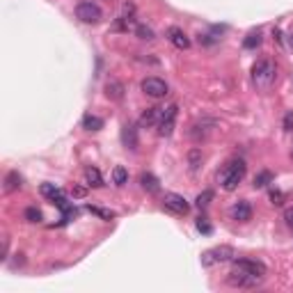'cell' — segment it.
Segmentation results:
<instances>
[{
    "label": "cell",
    "mask_w": 293,
    "mask_h": 293,
    "mask_svg": "<svg viewBox=\"0 0 293 293\" xmlns=\"http://www.w3.org/2000/svg\"><path fill=\"white\" fill-rule=\"evenodd\" d=\"M245 172H248V165H245V161H241V158H236V161H229L225 165V167L218 172V183L225 190H236L238 183L245 179Z\"/></svg>",
    "instance_id": "cell-1"
},
{
    "label": "cell",
    "mask_w": 293,
    "mask_h": 293,
    "mask_svg": "<svg viewBox=\"0 0 293 293\" xmlns=\"http://www.w3.org/2000/svg\"><path fill=\"white\" fill-rule=\"evenodd\" d=\"M252 81H254L256 87H270L275 83V64L270 60H259L252 67Z\"/></svg>",
    "instance_id": "cell-2"
},
{
    "label": "cell",
    "mask_w": 293,
    "mask_h": 293,
    "mask_svg": "<svg viewBox=\"0 0 293 293\" xmlns=\"http://www.w3.org/2000/svg\"><path fill=\"white\" fill-rule=\"evenodd\" d=\"M234 256H236L234 248H229V245H218V248L206 250L204 254H202V266L211 268V266H215V263H227V261H231Z\"/></svg>",
    "instance_id": "cell-3"
},
{
    "label": "cell",
    "mask_w": 293,
    "mask_h": 293,
    "mask_svg": "<svg viewBox=\"0 0 293 293\" xmlns=\"http://www.w3.org/2000/svg\"><path fill=\"white\" fill-rule=\"evenodd\" d=\"M263 277H256V275H250V273H245V270H241V268H231V273L227 275V284L229 287H236V289H254V287H259V282H261Z\"/></svg>",
    "instance_id": "cell-4"
},
{
    "label": "cell",
    "mask_w": 293,
    "mask_h": 293,
    "mask_svg": "<svg viewBox=\"0 0 293 293\" xmlns=\"http://www.w3.org/2000/svg\"><path fill=\"white\" fill-rule=\"evenodd\" d=\"M76 16L83 21V23H99L101 19H103V12H101V7L96 5V2H92V0H85V2H81V5L76 7Z\"/></svg>",
    "instance_id": "cell-5"
},
{
    "label": "cell",
    "mask_w": 293,
    "mask_h": 293,
    "mask_svg": "<svg viewBox=\"0 0 293 293\" xmlns=\"http://www.w3.org/2000/svg\"><path fill=\"white\" fill-rule=\"evenodd\" d=\"M140 87H142V92L147 94V96H151V99H163V96L169 92L167 83L163 81V78H156V76H149V78H144Z\"/></svg>",
    "instance_id": "cell-6"
},
{
    "label": "cell",
    "mask_w": 293,
    "mask_h": 293,
    "mask_svg": "<svg viewBox=\"0 0 293 293\" xmlns=\"http://www.w3.org/2000/svg\"><path fill=\"white\" fill-rule=\"evenodd\" d=\"M176 115H179V108L172 103V106L163 108V115L161 119H158V135H172V131H174V122H176Z\"/></svg>",
    "instance_id": "cell-7"
},
{
    "label": "cell",
    "mask_w": 293,
    "mask_h": 293,
    "mask_svg": "<svg viewBox=\"0 0 293 293\" xmlns=\"http://www.w3.org/2000/svg\"><path fill=\"white\" fill-rule=\"evenodd\" d=\"M163 206H165L167 211L176 213V215H186V213L190 211L188 200L183 197V195H176V193H167V195H165V197H163Z\"/></svg>",
    "instance_id": "cell-8"
},
{
    "label": "cell",
    "mask_w": 293,
    "mask_h": 293,
    "mask_svg": "<svg viewBox=\"0 0 293 293\" xmlns=\"http://www.w3.org/2000/svg\"><path fill=\"white\" fill-rule=\"evenodd\" d=\"M234 266L245 270V273H250V275H256V277H263V275H266V266H263L261 261H254V259H236Z\"/></svg>",
    "instance_id": "cell-9"
},
{
    "label": "cell",
    "mask_w": 293,
    "mask_h": 293,
    "mask_svg": "<svg viewBox=\"0 0 293 293\" xmlns=\"http://www.w3.org/2000/svg\"><path fill=\"white\" fill-rule=\"evenodd\" d=\"M229 213H231V218L238 220V222H248V220L252 218V206H250L245 200H241V202H236V204L231 206Z\"/></svg>",
    "instance_id": "cell-10"
},
{
    "label": "cell",
    "mask_w": 293,
    "mask_h": 293,
    "mask_svg": "<svg viewBox=\"0 0 293 293\" xmlns=\"http://www.w3.org/2000/svg\"><path fill=\"white\" fill-rule=\"evenodd\" d=\"M167 39H169V42H172V44H174L179 50L190 48V39H188V35L181 30V28H169V30H167Z\"/></svg>",
    "instance_id": "cell-11"
},
{
    "label": "cell",
    "mask_w": 293,
    "mask_h": 293,
    "mask_svg": "<svg viewBox=\"0 0 293 293\" xmlns=\"http://www.w3.org/2000/svg\"><path fill=\"white\" fill-rule=\"evenodd\" d=\"M122 142L128 149H137V128L133 124H124L122 126Z\"/></svg>",
    "instance_id": "cell-12"
},
{
    "label": "cell",
    "mask_w": 293,
    "mask_h": 293,
    "mask_svg": "<svg viewBox=\"0 0 293 293\" xmlns=\"http://www.w3.org/2000/svg\"><path fill=\"white\" fill-rule=\"evenodd\" d=\"M161 115H163V108H147V113L140 117V124L142 126H156L158 124V119H161Z\"/></svg>",
    "instance_id": "cell-13"
},
{
    "label": "cell",
    "mask_w": 293,
    "mask_h": 293,
    "mask_svg": "<svg viewBox=\"0 0 293 293\" xmlns=\"http://www.w3.org/2000/svg\"><path fill=\"white\" fill-rule=\"evenodd\" d=\"M106 96L113 101H122L124 99V85L119 81H108L106 85Z\"/></svg>",
    "instance_id": "cell-14"
},
{
    "label": "cell",
    "mask_w": 293,
    "mask_h": 293,
    "mask_svg": "<svg viewBox=\"0 0 293 293\" xmlns=\"http://www.w3.org/2000/svg\"><path fill=\"white\" fill-rule=\"evenodd\" d=\"M140 183H142V188L147 193H158V190H161V183H158V179L151 174V172H144V174L140 176Z\"/></svg>",
    "instance_id": "cell-15"
},
{
    "label": "cell",
    "mask_w": 293,
    "mask_h": 293,
    "mask_svg": "<svg viewBox=\"0 0 293 293\" xmlns=\"http://www.w3.org/2000/svg\"><path fill=\"white\" fill-rule=\"evenodd\" d=\"M21 186H23V179H21L19 172H9V174L5 176V190L7 193H14V190H19Z\"/></svg>",
    "instance_id": "cell-16"
},
{
    "label": "cell",
    "mask_w": 293,
    "mask_h": 293,
    "mask_svg": "<svg viewBox=\"0 0 293 293\" xmlns=\"http://www.w3.org/2000/svg\"><path fill=\"white\" fill-rule=\"evenodd\" d=\"M39 190H42V195H44L46 200H50V202H57L60 197H64L62 190H60L57 186H53V183H44V186L39 188Z\"/></svg>",
    "instance_id": "cell-17"
},
{
    "label": "cell",
    "mask_w": 293,
    "mask_h": 293,
    "mask_svg": "<svg viewBox=\"0 0 293 293\" xmlns=\"http://www.w3.org/2000/svg\"><path fill=\"white\" fill-rule=\"evenodd\" d=\"M85 181H87L89 188H101V186H103L101 172H99L96 167H87V169H85Z\"/></svg>",
    "instance_id": "cell-18"
},
{
    "label": "cell",
    "mask_w": 293,
    "mask_h": 293,
    "mask_svg": "<svg viewBox=\"0 0 293 293\" xmlns=\"http://www.w3.org/2000/svg\"><path fill=\"white\" fill-rule=\"evenodd\" d=\"M83 128H87V131H101V128H103V119L96 117V115H85V117H83Z\"/></svg>",
    "instance_id": "cell-19"
},
{
    "label": "cell",
    "mask_w": 293,
    "mask_h": 293,
    "mask_svg": "<svg viewBox=\"0 0 293 293\" xmlns=\"http://www.w3.org/2000/svg\"><path fill=\"white\" fill-rule=\"evenodd\" d=\"M209 126H215V122H202V124H195L193 126V131H190V135L195 137V140H200V137H206L209 135Z\"/></svg>",
    "instance_id": "cell-20"
},
{
    "label": "cell",
    "mask_w": 293,
    "mask_h": 293,
    "mask_svg": "<svg viewBox=\"0 0 293 293\" xmlns=\"http://www.w3.org/2000/svg\"><path fill=\"white\" fill-rule=\"evenodd\" d=\"M202 161H204V154H202V149H190V151H188V163H190V169H193V172H197V169H200Z\"/></svg>",
    "instance_id": "cell-21"
},
{
    "label": "cell",
    "mask_w": 293,
    "mask_h": 293,
    "mask_svg": "<svg viewBox=\"0 0 293 293\" xmlns=\"http://www.w3.org/2000/svg\"><path fill=\"white\" fill-rule=\"evenodd\" d=\"M113 181H115V186H124L126 181H128V172H126V167L117 165V167L113 169Z\"/></svg>",
    "instance_id": "cell-22"
},
{
    "label": "cell",
    "mask_w": 293,
    "mask_h": 293,
    "mask_svg": "<svg viewBox=\"0 0 293 293\" xmlns=\"http://www.w3.org/2000/svg\"><path fill=\"white\" fill-rule=\"evenodd\" d=\"M270 181H273V174H270L268 169H263V172H259L254 176V188H266Z\"/></svg>",
    "instance_id": "cell-23"
},
{
    "label": "cell",
    "mask_w": 293,
    "mask_h": 293,
    "mask_svg": "<svg viewBox=\"0 0 293 293\" xmlns=\"http://www.w3.org/2000/svg\"><path fill=\"white\" fill-rule=\"evenodd\" d=\"M259 44H261V32H259V30H256V32H250L248 37H245V42H243L245 48H256Z\"/></svg>",
    "instance_id": "cell-24"
},
{
    "label": "cell",
    "mask_w": 293,
    "mask_h": 293,
    "mask_svg": "<svg viewBox=\"0 0 293 293\" xmlns=\"http://www.w3.org/2000/svg\"><path fill=\"white\" fill-rule=\"evenodd\" d=\"M25 220L28 222H42V211H39L37 206H28L25 209Z\"/></svg>",
    "instance_id": "cell-25"
},
{
    "label": "cell",
    "mask_w": 293,
    "mask_h": 293,
    "mask_svg": "<svg viewBox=\"0 0 293 293\" xmlns=\"http://www.w3.org/2000/svg\"><path fill=\"white\" fill-rule=\"evenodd\" d=\"M87 211L94 213V215H99V218H103V220H113L115 218L113 211H106V209H99V206H92V204L87 206Z\"/></svg>",
    "instance_id": "cell-26"
},
{
    "label": "cell",
    "mask_w": 293,
    "mask_h": 293,
    "mask_svg": "<svg viewBox=\"0 0 293 293\" xmlns=\"http://www.w3.org/2000/svg\"><path fill=\"white\" fill-rule=\"evenodd\" d=\"M135 32H137V37H140V39H147V42H151V39H154V30H151V28H147V25H137Z\"/></svg>",
    "instance_id": "cell-27"
},
{
    "label": "cell",
    "mask_w": 293,
    "mask_h": 293,
    "mask_svg": "<svg viewBox=\"0 0 293 293\" xmlns=\"http://www.w3.org/2000/svg\"><path fill=\"white\" fill-rule=\"evenodd\" d=\"M211 200H213V190H204V193L197 197V206H200V209H206V206L211 204Z\"/></svg>",
    "instance_id": "cell-28"
},
{
    "label": "cell",
    "mask_w": 293,
    "mask_h": 293,
    "mask_svg": "<svg viewBox=\"0 0 293 293\" xmlns=\"http://www.w3.org/2000/svg\"><path fill=\"white\" fill-rule=\"evenodd\" d=\"M282 128L289 133H293V110H289L287 115H284V119H282Z\"/></svg>",
    "instance_id": "cell-29"
},
{
    "label": "cell",
    "mask_w": 293,
    "mask_h": 293,
    "mask_svg": "<svg viewBox=\"0 0 293 293\" xmlns=\"http://www.w3.org/2000/svg\"><path fill=\"white\" fill-rule=\"evenodd\" d=\"M197 229L204 231V234H211V225L206 222V218H200V220H197Z\"/></svg>",
    "instance_id": "cell-30"
},
{
    "label": "cell",
    "mask_w": 293,
    "mask_h": 293,
    "mask_svg": "<svg viewBox=\"0 0 293 293\" xmlns=\"http://www.w3.org/2000/svg\"><path fill=\"white\" fill-rule=\"evenodd\" d=\"M270 202H273V204H282V202H284V195H282L280 190H270Z\"/></svg>",
    "instance_id": "cell-31"
},
{
    "label": "cell",
    "mask_w": 293,
    "mask_h": 293,
    "mask_svg": "<svg viewBox=\"0 0 293 293\" xmlns=\"http://www.w3.org/2000/svg\"><path fill=\"white\" fill-rule=\"evenodd\" d=\"M71 195H74V197H85L87 190H85L83 186H74V188H71Z\"/></svg>",
    "instance_id": "cell-32"
},
{
    "label": "cell",
    "mask_w": 293,
    "mask_h": 293,
    "mask_svg": "<svg viewBox=\"0 0 293 293\" xmlns=\"http://www.w3.org/2000/svg\"><path fill=\"white\" fill-rule=\"evenodd\" d=\"M284 220H287V225L293 229V209H287V211H284Z\"/></svg>",
    "instance_id": "cell-33"
},
{
    "label": "cell",
    "mask_w": 293,
    "mask_h": 293,
    "mask_svg": "<svg viewBox=\"0 0 293 293\" xmlns=\"http://www.w3.org/2000/svg\"><path fill=\"white\" fill-rule=\"evenodd\" d=\"M289 44H291V48H293V35H291V39H289Z\"/></svg>",
    "instance_id": "cell-34"
}]
</instances>
